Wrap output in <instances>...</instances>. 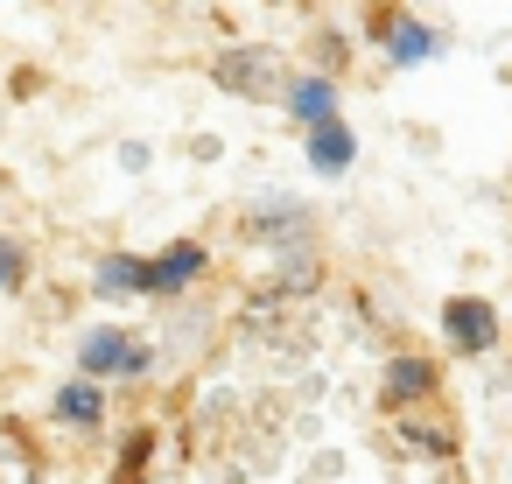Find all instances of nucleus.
<instances>
[{
	"instance_id": "2",
	"label": "nucleus",
	"mask_w": 512,
	"mask_h": 484,
	"mask_svg": "<svg viewBox=\"0 0 512 484\" xmlns=\"http://www.w3.org/2000/svg\"><path fill=\"white\" fill-rule=\"evenodd\" d=\"M442 337H449L456 358H484V351H498L505 323H498V309L484 295H449L442 302Z\"/></svg>"
},
{
	"instance_id": "7",
	"label": "nucleus",
	"mask_w": 512,
	"mask_h": 484,
	"mask_svg": "<svg viewBox=\"0 0 512 484\" xmlns=\"http://www.w3.org/2000/svg\"><path fill=\"white\" fill-rule=\"evenodd\" d=\"M379 29H386V57H393V64H428V57L442 50V36H435L421 15H379Z\"/></svg>"
},
{
	"instance_id": "11",
	"label": "nucleus",
	"mask_w": 512,
	"mask_h": 484,
	"mask_svg": "<svg viewBox=\"0 0 512 484\" xmlns=\"http://www.w3.org/2000/svg\"><path fill=\"white\" fill-rule=\"evenodd\" d=\"M148 456H155V428H134L127 449L113 456V484H141L148 477Z\"/></svg>"
},
{
	"instance_id": "3",
	"label": "nucleus",
	"mask_w": 512,
	"mask_h": 484,
	"mask_svg": "<svg viewBox=\"0 0 512 484\" xmlns=\"http://www.w3.org/2000/svg\"><path fill=\"white\" fill-rule=\"evenodd\" d=\"M435 393H442V365H435V358H421V351L386 358V379H379V407H386V414H407V407H421V400H435Z\"/></svg>"
},
{
	"instance_id": "14",
	"label": "nucleus",
	"mask_w": 512,
	"mask_h": 484,
	"mask_svg": "<svg viewBox=\"0 0 512 484\" xmlns=\"http://www.w3.org/2000/svg\"><path fill=\"white\" fill-rule=\"evenodd\" d=\"M400 442L421 449V456H456V435L442 421H400Z\"/></svg>"
},
{
	"instance_id": "1",
	"label": "nucleus",
	"mask_w": 512,
	"mask_h": 484,
	"mask_svg": "<svg viewBox=\"0 0 512 484\" xmlns=\"http://www.w3.org/2000/svg\"><path fill=\"white\" fill-rule=\"evenodd\" d=\"M211 78H218V92L253 99V106H281V99H288V85H295V71H288V50H281V43H232V50H218Z\"/></svg>"
},
{
	"instance_id": "8",
	"label": "nucleus",
	"mask_w": 512,
	"mask_h": 484,
	"mask_svg": "<svg viewBox=\"0 0 512 484\" xmlns=\"http://www.w3.org/2000/svg\"><path fill=\"white\" fill-rule=\"evenodd\" d=\"M351 162H358V134H351L344 120H330V127L309 134V169H316V176H344Z\"/></svg>"
},
{
	"instance_id": "16",
	"label": "nucleus",
	"mask_w": 512,
	"mask_h": 484,
	"mask_svg": "<svg viewBox=\"0 0 512 484\" xmlns=\"http://www.w3.org/2000/svg\"><path fill=\"white\" fill-rule=\"evenodd\" d=\"M148 365H155V351H148V344H134V358H127V372H120V379H141Z\"/></svg>"
},
{
	"instance_id": "13",
	"label": "nucleus",
	"mask_w": 512,
	"mask_h": 484,
	"mask_svg": "<svg viewBox=\"0 0 512 484\" xmlns=\"http://www.w3.org/2000/svg\"><path fill=\"white\" fill-rule=\"evenodd\" d=\"M274 204H281V211H253V232H260V239H288V232L309 225V211H302L295 197H274Z\"/></svg>"
},
{
	"instance_id": "5",
	"label": "nucleus",
	"mask_w": 512,
	"mask_h": 484,
	"mask_svg": "<svg viewBox=\"0 0 512 484\" xmlns=\"http://www.w3.org/2000/svg\"><path fill=\"white\" fill-rule=\"evenodd\" d=\"M288 120L302 127V134H316V127H330L337 120V78H323V71H302L295 85H288Z\"/></svg>"
},
{
	"instance_id": "12",
	"label": "nucleus",
	"mask_w": 512,
	"mask_h": 484,
	"mask_svg": "<svg viewBox=\"0 0 512 484\" xmlns=\"http://www.w3.org/2000/svg\"><path fill=\"white\" fill-rule=\"evenodd\" d=\"M29 274H36V260H29V246H22V239H8V232H0V295H22V288H29Z\"/></svg>"
},
{
	"instance_id": "4",
	"label": "nucleus",
	"mask_w": 512,
	"mask_h": 484,
	"mask_svg": "<svg viewBox=\"0 0 512 484\" xmlns=\"http://www.w3.org/2000/svg\"><path fill=\"white\" fill-rule=\"evenodd\" d=\"M204 267H211V246H204V239H169V246L148 260V295H183Z\"/></svg>"
},
{
	"instance_id": "10",
	"label": "nucleus",
	"mask_w": 512,
	"mask_h": 484,
	"mask_svg": "<svg viewBox=\"0 0 512 484\" xmlns=\"http://www.w3.org/2000/svg\"><path fill=\"white\" fill-rule=\"evenodd\" d=\"M50 414H57L64 428H99V421H106V393H99L92 379H71V386H57Z\"/></svg>"
},
{
	"instance_id": "9",
	"label": "nucleus",
	"mask_w": 512,
	"mask_h": 484,
	"mask_svg": "<svg viewBox=\"0 0 512 484\" xmlns=\"http://www.w3.org/2000/svg\"><path fill=\"white\" fill-rule=\"evenodd\" d=\"M92 295H148V260L141 253H106L99 274H92Z\"/></svg>"
},
{
	"instance_id": "6",
	"label": "nucleus",
	"mask_w": 512,
	"mask_h": 484,
	"mask_svg": "<svg viewBox=\"0 0 512 484\" xmlns=\"http://www.w3.org/2000/svg\"><path fill=\"white\" fill-rule=\"evenodd\" d=\"M127 358H134V337H127V330H113V323H106V330H92V337L78 344V372H85L92 386H99V379H120V372H127Z\"/></svg>"
},
{
	"instance_id": "15",
	"label": "nucleus",
	"mask_w": 512,
	"mask_h": 484,
	"mask_svg": "<svg viewBox=\"0 0 512 484\" xmlns=\"http://www.w3.org/2000/svg\"><path fill=\"white\" fill-rule=\"evenodd\" d=\"M337 64H351V43L337 29H323V78H337Z\"/></svg>"
}]
</instances>
